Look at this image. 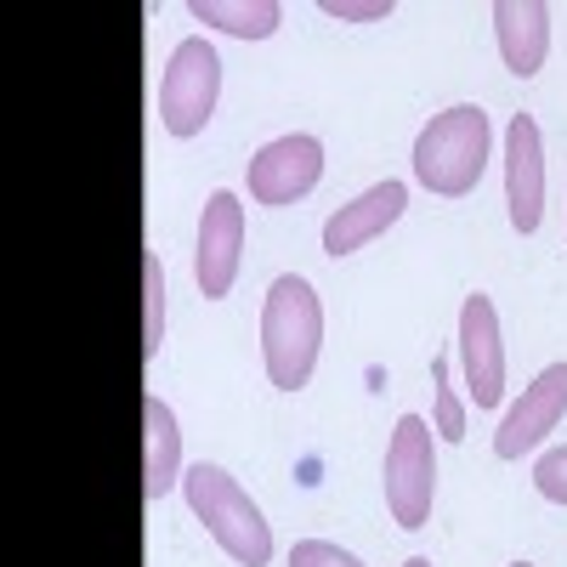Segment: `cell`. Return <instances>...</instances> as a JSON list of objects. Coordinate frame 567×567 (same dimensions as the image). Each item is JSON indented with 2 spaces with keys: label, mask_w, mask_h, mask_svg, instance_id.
Instances as JSON below:
<instances>
[{
  "label": "cell",
  "mask_w": 567,
  "mask_h": 567,
  "mask_svg": "<svg viewBox=\"0 0 567 567\" xmlns=\"http://www.w3.org/2000/svg\"><path fill=\"white\" fill-rule=\"evenodd\" d=\"M403 210H409V187H403V182H374L369 194H358L352 205H341L336 216L323 221V256L341 261V256L374 245Z\"/></svg>",
  "instance_id": "8fae6325"
},
{
  "label": "cell",
  "mask_w": 567,
  "mask_h": 567,
  "mask_svg": "<svg viewBox=\"0 0 567 567\" xmlns=\"http://www.w3.org/2000/svg\"><path fill=\"white\" fill-rule=\"evenodd\" d=\"M216 97H221V58L210 52L205 34H187L176 40V52L165 63V80H159V120L176 142L199 136L216 114Z\"/></svg>",
  "instance_id": "277c9868"
},
{
  "label": "cell",
  "mask_w": 567,
  "mask_h": 567,
  "mask_svg": "<svg viewBox=\"0 0 567 567\" xmlns=\"http://www.w3.org/2000/svg\"><path fill=\"white\" fill-rule=\"evenodd\" d=\"M142 425H148V460H142V499L159 505L176 483H182V425H176V409L148 392L142 398Z\"/></svg>",
  "instance_id": "4fadbf2b"
},
{
  "label": "cell",
  "mask_w": 567,
  "mask_h": 567,
  "mask_svg": "<svg viewBox=\"0 0 567 567\" xmlns=\"http://www.w3.org/2000/svg\"><path fill=\"white\" fill-rule=\"evenodd\" d=\"M567 414V363H550L534 374V386H523V398L511 403V414L494 432V454L499 460H523L528 449H539Z\"/></svg>",
  "instance_id": "30bf717a"
},
{
  "label": "cell",
  "mask_w": 567,
  "mask_h": 567,
  "mask_svg": "<svg viewBox=\"0 0 567 567\" xmlns=\"http://www.w3.org/2000/svg\"><path fill=\"white\" fill-rule=\"evenodd\" d=\"M182 494L187 505H194V516L205 523V534L221 545L227 561H239V567H267L272 561V528H267V516L261 505L239 488V477H227L221 465H187L182 471Z\"/></svg>",
  "instance_id": "7a4b0ae2"
},
{
  "label": "cell",
  "mask_w": 567,
  "mask_h": 567,
  "mask_svg": "<svg viewBox=\"0 0 567 567\" xmlns=\"http://www.w3.org/2000/svg\"><path fill=\"white\" fill-rule=\"evenodd\" d=\"M245 267V205L216 187L205 199V216H199V250H194V278H199V296L205 301H221L233 290V278Z\"/></svg>",
  "instance_id": "8992f818"
},
{
  "label": "cell",
  "mask_w": 567,
  "mask_h": 567,
  "mask_svg": "<svg viewBox=\"0 0 567 567\" xmlns=\"http://www.w3.org/2000/svg\"><path fill=\"white\" fill-rule=\"evenodd\" d=\"M534 488H539L550 505H567V443L550 449V454H539V465H534Z\"/></svg>",
  "instance_id": "e0dca14e"
},
{
  "label": "cell",
  "mask_w": 567,
  "mask_h": 567,
  "mask_svg": "<svg viewBox=\"0 0 567 567\" xmlns=\"http://www.w3.org/2000/svg\"><path fill=\"white\" fill-rule=\"evenodd\" d=\"M187 18L210 23L221 34H239V40H267V34H278L284 7H278V0H194Z\"/></svg>",
  "instance_id": "5bb4252c"
},
{
  "label": "cell",
  "mask_w": 567,
  "mask_h": 567,
  "mask_svg": "<svg viewBox=\"0 0 567 567\" xmlns=\"http://www.w3.org/2000/svg\"><path fill=\"white\" fill-rule=\"evenodd\" d=\"M290 567H363V561L341 545H329V539H301L290 550Z\"/></svg>",
  "instance_id": "ac0fdd59"
},
{
  "label": "cell",
  "mask_w": 567,
  "mask_h": 567,
  "mask_svg": "<svg viewBox=\"0 0 567 567\" xmlns=\"http://www.w3.org/2000/svg\"><path fill=\"white\" fill-rule=\"evenodd\" d=\"M488 171V114L483 109H443L414 136V182L437 199H465Z\"/></svg>",
  "instance_id": "3957f363"
},
{
  "label": "cell",
  "mask_w": 567,
  "mask_h": 567,
  "mask_svg": "<svg viewBox=\"0 0 567 567\" xmlns=\"http://www.w3.org/2000/svg\"><path fill=\"white\" fill-rule=\"evenodd\" d=\"M323 18H336V23H381V18H392V0H323Z\"/></svg>",
  "instance_id": "d6986e66"
},
{
  "label": "cell",
  "mask_w": 567,
  "mask_h": 567,
  "mask_svg": "<svg viewBox=\"0 0 567 567\" xmlns=\"http://www.w3.org/2000/svg\"><path fill=\"white\" fill-rule=\"evenodd\" d=\"M460 369H465L471 403L499 409V398H505V341H499V312L483 290L460 301Z\"/></svg>",
  "instance_id": "52a82bcc"
},
{
  "label": "cell",
  "mask_w": 567,
  "mask_h": 567,
  "mask_svg": "<svg viewBox=\"0 0 567 567\" xmlns=\"http://www.w3.org/2000/svg\"><path fill=\"white\" fill-rule=\"evenodd\" d=\"M403 567H432V561H425V556H409V561H403Z\"/></svg>",
  "instance_id": "ffe728a7"
},
{
  "label": "cell",
  "mask_w": 567,
  "mask_h": 567,
  "mask_svg": "<svg viewBox=\"0 0 567 567\" xmlns=\"http://www.w3.org/2000/svg\"><path fill=\"white\" fill-rule=\"evenodd\" d=\"M323 176V142L296 131V136H272L267 148L250 159V199L256 205H296L307 199Z\"/></svg>",
  "instance_id": "ba28073f"
},
{
  "label": "cell",
  "mask_w": 567,
  "mask_h": 567,
  "mask_svg": "<svg viewBox=\"0 0 567 567\" xmlns=\"http://www.w3.org/2000/svg\"><path fill=\"white\" fill-rule=\"evenodd\" d=\"M142 358H159L165 347V267L159 250H142Z\"/></svg>",
  "instance_id": "9a60e30c"
},
{
  "label": "cell",
  "mask_w": 567,
  "mask_h": 567,
  "mask_svg": "<svg viewBox=\"0 0 567 567\" xmlns=\"http://www.w3.org/2000/svg\"><path fill=\"white\" fill-rule=\"evenodd\" d=\"M505 205H511V227L539 233L545 221V136L534 114H511L505 125Z\"/></svg>",
  "instance_id": "9c48e42d"
},
{
  "label": "cell",
  "mask_w": 567,
  "mask_h": 567,
  "mask_svg": "<svg viewBox=\"0 0 567 567\" xmlns=\"http://www.w3.org/2000/svg\"><path fill=\"white\" fill-rule=\"evenodd\" d=\"M323 352V307L318 290L301 272H284L272 278L267 307H261V363H267V381L278 392H301L318 369Z\"/></svg>",
  "instance_id": "6da1fadb"
},
{
  "label": "cell",
  "mask_w": 567,
  "mask_h": 567,
  "mask_svg": "<svg viewBox=\"0 0 567 567\" xmlns=\"http://www.w3.org/2000/svg\"><path fill=\"white\" fill-rule=\"evenodd\" d=\"M494 34H499V58L516 80H534L550 58V7L539 0H499L494 7Z\"/></svg>",
  "instance_id": "7c38bea8"
},
{
  "label": "cell",
  "mask_w": 567,
  "mask_h": 567,
  "mask_svg": "<svg viewBox=\"0 0 567 567\" xmlns=\"http://www.w3.org/2000/svg\"><path fill=\"white\" fill-rule=\"evenodd\" d=\"M437 499V454H432V425L420 414H403L386 443V505L398 528H425Z\"/></svg>",
  "instance_id": "5b68a950"
},
{
  "label": "cell",
  "mask_w": 567,
  "mask_h": 567,
  "mask_svg": "<svg viewBox=\"0 0 567 567\" xmlns=\"http://www.w3.org/2000/svg\"><path fill=\"white\" fill-rule=\"evenodd\" d=\"M432 386H437V437L443 443H465V403L449 386V358H432Z\"/></svg>",
  "instance_id": "2e32d148"
},
{
  "label": "cell",
  "mask_w": 567,
  "mask_h": 567,
  "mask_svg": "<svg viewBox=\"0 0 567 567\" xmlns=\"http://www.w3.org/2000/svg\"><path fill=\"white\" fill-rule=\"evenodd\" d=\"M511 567H534V561H511Z\"/></svg>",
  "instance_id": "44dd1931"
}]
</instances>
